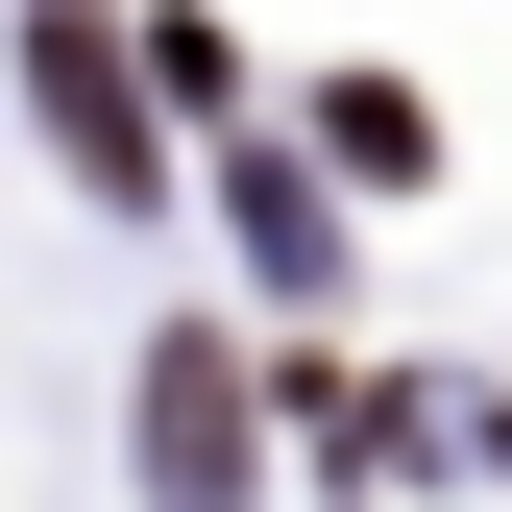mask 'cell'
Returning a JSON list of instances; mask_svg holds the SVG:
<instances>
[{"label": "cell", "instance_id": "6da1fadb", "mask_svg": "<svg viewBox=\"0 0 512 512\" xmlns=\"http://www.w3.org/2000/svg\"><path fill=\"white\" fill-rule=\"evenodd\" d=\"M147 488H171V512H244V366H220V342L147 366Z\"/></svg>", "mask_w": 512, "mask_h": 512}, {"label": "cell", "instance_id": "7a4b0ae2", "mask_svg": "<svg viewBox=\"0 0 512 512\" xmlns=\"http://www.w3.org/2000/svg\"><path fill=\"white\" fill-rule=\"evenodd\" d=\"M49 147H74L98 196H147V122H122V49L98 25H49Z\"/></svg>", "mask_w": 512, "mask_h": 512}]
</instances>
